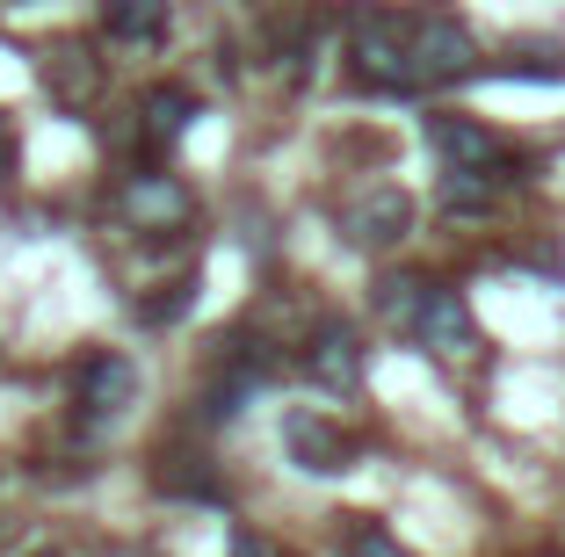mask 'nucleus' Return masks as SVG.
<instances>
[{
    "label": "nucleus",
    "mask_w": 565,
    "mask_h": 557,
    "mask_svg": "<svg viewBox=\"0 0 565 557\" xmlns=\"http://www.w3.org/2000/svg\"><path fill=\"white\" fill-rule=\"evenodd\" d=\"M457 73H471V30L449 8H420L406 22V87L457 81Z\"/></svg>",
    "instance_id": "1"
},
{
    "label": "nucleus",
    "mask_w": 565,
    "mask_h": 557,
    "mask_svg": "<svg viewBox=\"0 0 565 557\" xmlns=\"http://www.w3.org/2000/svg\"><path fill=\"white\" fill-rule=\"evenodd\" d=\"M349 36H355V73L370 87H406V22L377 0H363L349 15Z\"/></svg>",
    "instance_id": "2"
},
{
    "label": "nucleus",
    "mask_w": 565,
    "mask_h": 557,
    "mask_svg": "<svg viewBox=\"0 0 565 557\" xmlns=\"http://www.w3.org/2000/svg\"><path fill=\"white\" fill-rule=\"evenodd\" d=\"M428 146L443 152L449 167H471V174H508V146H500L486 124L471 116H428ZM515 181V174H508Z\"/></svg>",
    "instance_id": "3"
},
{
    "label": "nucleus",
    "mask_w": 565,
    "mask_h": 557,
    "mask_svg": "<svg viewBox=\"0 0 565 557\" xmlns=\"http://www.w3.org/2000/svg\"><path fill=\"white\" fill-rule=\"evenodd\" d=\"M131 398H138L131 355H109V347H102V355L81 362V420H124Z\"/></svg>",
    "instance_id": "4"
},
{
    "label": "nucleus",
    "mask_w": 565,
    "mask_h": 557,
    "mask_svg": "<svg viewBox=\"0 0 565 557\" xmlns=\"http://www.w3.org/2000/svg\"><path fill=\"white\" fill-rule=\"evenodd\" d=\"M406 232H414V196H406L399 181H377V189H363L349 203V239L355 246H392Z\"/></svg>",
    "instance_id": "5"
},
{
    "label": "nucleus",
    "mask_w": 565,
    "mask_h": 557,
    "mask_svg": "<svg viewBox=\"0 0 565 557\" xmlns=\"http://www.w3.org/2000/svg\"><path fill=\"white\" fill-rule=\"evenodd\" d=\"M117 217L138 232H167V225H182L189 217V189L182 181H167V174H131L117 189Z\"/></svg>",
    "instance_id": "6"
},
{
    "label": "nucleus",
    "mask_w": 565,
    "mask_h": 557,
    "mask_svg": "<svg viewBox=\"0 0 565 557\" xmlns=\"http://www.w3.org/2000/svg\"><path fill=\"white\" fill-rule=\"evenodd\" d=\"M305 377H312L319 392H355V384H363V341H355L349 326H319L312 347H305Z\"/></svg>",
    "instance_id": "7"
},
{
    "label": "nucleus",
    "mask_w": 565,
    "mask_h": 557,
    "mask_svg": "<svg viewBox=\"0 0 565 557\" xmlns=\"http://www.w3.org/2000/svg\"><path fill=\"white\" fill-rule=\"evenodd\" d=\"M414 341H420V347H435V355H465V347H479V326H471L465 297L435 282L428 304H420V319H414Z\"/></svg>",
    "instance_id": "8"
},
{
    "label": "nucleus",
    "mask_w": 565,
    "mask_h": 557,
    "mask_svg": "<svg viewBox=\"0 0 565 557\" xmlns=\"http://www.w3.org/2000/svg\"><path fill=\"white\" fill-rule=\"evenodd\" d=\"M282 442H290V457H298V471L312 478H333V471H349V442L333 435L319 413H290L282 420Z\"/></svg>",
    "instance_id": "9"
},
{
    "label": "nucleus",
    "mask_w": 565,
    "mask_h": 557,
    "mask_svg": "<svg viewBox=\"0 0 565 557\" xmlns=\"http://www.w3.org/2000/svg\"><path fill=\"white\" fill-rule=\"evenodd\" d=\"M500 189H508V174H471V167H449V174H443V211L449 217H486Z\"/></svg>",
    "instance_id": "10"
},
{
    "label": "nucleus",
    "mask_w": 565,
    "mask_h": 557,
    "mask_svg": "<svg viewBox=\"0 0 565 557\" xmlns=\"http://www.w3.org/2000/svg\"><path fill=\"white\" fill-rule=\"evenodd\" d=\"M189 116H196V95L189 87H152L146 95V138L152 146H174L189 131Z\"/></svg>",
    "instance_id": "11"
},
{
    "label": "nucleus",
    "mask_w": 565,
    "mask_h": 557,
    "mask_svg": "<svg viewBox=\"0 0 565 557\" xmlns=\"http://www.w3.org/2000/svg\"><path fill=\"white\" fill-rule=\"evenodd\" d=\"M102 22H109V36H124V44H146V36L167 30V0H102Z\"/></svg>",
    "instance_id": "12"
},
{
    "label": "nucleus",
    "mask_w": 565,
    "mask_h": 557,
    "mask_svg": "<svg viewBox=\"0 0 565 557\" xmlns=\"http://www.w3.org/2000/svg\"><path fill=\"white\" fill-rule=\"evenodd\" d=\"M428 290H435L428 276H384V282H377V312L392 319V326L414 333V319H420V304H428Z\"/></svg>",
    "instance_id": "13"
},
{
    "label": "nucleus",
    "mask_w": 565,
    "mask_h": 557,
    "mask_svg": "<svg viewBox=\"0 0 565 557\" xmlns=\"http://www.w3.org/2000/svg\"><path fill=\"white\" fill-rule=\"evenodd\" d=\"M189 304H196V276H182V282H167L160 297H146L138 319H146V326H174V319H189Z\"/></svg>",
    "instance_id": "14"
},
{
    "label": "nucleus",
    "mask_w": 565,
    "mask_h": 557,
    "mask_svg": "<svg viewBox=\"0 0 565 557\" xmlns=\"http://www.w3.org/2000/svg\"><path fill=\"white\" fill-rule=\"evenodd\" d=\"M160 485H167V492H182V500H217V478H211V471H196V457L160 463Z\"/></svg>",
    "instance_id": "15"
},
{
    "label": "nucleus",
    "mask_w": 565,
    "mask_h": 557,
    "mask_svg": "<svg viewBox=\"0 0 565 557\" xmlns=\"http://www.w3.org/2000/svg\"><path fill=\"white\" fill-rule=\"evenodd\" d=\"M349 557H414V550H399V536H384L377 522H355L349 528Z\"/></svg>",
    "instance_id": "16"
},
{
    "label": "nucleus",
    "mask_w": 565,
    "mask_h": 557,
    "mask_svg": "<svg viewBox=\"0 0 565 557\" xmlns=\"http://www.w3.org/2000/svg\"><path fill=\"white\" fill-rule=\"evenodd\" d=\"M225 557H276V550H268L254 528H233V536H225Z\"/></svg>",
    "instance_id": "17"
}]
</instances>
